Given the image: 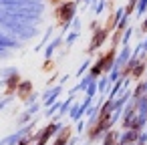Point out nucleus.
<instances>
[{"label":"nucleus","instance_id":"nucleus-1","mask_svg":"<svg viewBox=\"0 0 147 145\" xmlns=\"http://www.w3.org/2000/svg\"><path fill=\"white\" fill-rule=\"evenodd\" d=\"M71 14H73V4H65V6H63V10L59 12V18L67 20V18H69Z\"/></svg>","mask_w":147,"mask_h":145}]
</instances>
